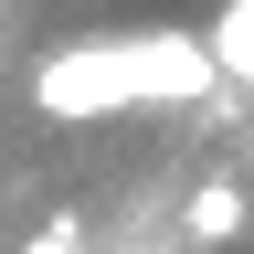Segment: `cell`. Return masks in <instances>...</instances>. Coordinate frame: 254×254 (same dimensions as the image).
<instances>
[{"label":"cell","mask_w":254,"mask_h":254,"mask_svg":"<svg viewBox=\"0 0 254 254\" xmlns=\"http://www.w3.org/2000/svg\"><path fill=\"white\" fill-rule=\"evenodd\" d=\"M222 74L212 43L190 32H117V43H74L32 64V106L43 117H106V106H180Z\"/></svg>","instance_id":"cell-1"},{"label":"cell","mask_w":254,"mask_h":254,"mask_svg":"<svg viewBox=\"0 0 254 254\" xmlns=\"http://www.w3.org/2000/svg\"><path fill=\"white\" fill-rule=\"evenodd\" d=\"M21 254H85V222H43V233H32Z\"/></svg>","instance_id":"cell-3"},{"label":"cell","mask_w":254,"mask_h":254,"mask_svg":"<svg viewBox=\"0 0 254 254\" xmlns=\"http://www.w3.org/2000/svg\"><path fill=\"white\" fill-rule=\"evenodd\" d=\"M233 233H244V190H233V180H212L201 201H190V244H233Z\"/></svg>","instance_id":"cell-2"}]
</instances>
